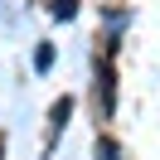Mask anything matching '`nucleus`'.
<instances>
[{
	"mask_svg": "<svg viewBox=\"0 0 160 160\" xmlns=\"http://www.w3.org/2000/svg\"><path fill=\"white\" fill-rule=\"evenodd\" d=\"M78 15V0H53V20H73Z\"/></svg>",
	"mask_w": 160,
	"mask_h": 160,
	"instance_id": "obj_1",
	"label": "nucleus"
},
{
	"mask_svg": "<svg viewBox=\"0 0 160 160\" xmlns=\"http://www.w3.org/2000/svg\"><path fill=\"white\" fill-rule=\"evenodd\" d=\"M34 68H39V73H44V68H53V44H44V49L34 53Z\"/></svg>",
	"mask_w": 160,
	"mask_h": 160,
	"instance_id": "obj_2",
	"label": "nucleus"
},
{
	"mask_svg": "<svg viewBox=\"0 0 160 160\" xmlns=\"http://www.w3.org/2000/svg\"><path fill=\"white\" fill-rule=\"evenodd\" d=\"M97 160H121V150L112 146V141H97Z\"/></svg>",
	"mask_w": 160,
	"mask_h": 160,
	"instance_id": "obj_3",
	"label": "nucleus"
}]
</instances>
